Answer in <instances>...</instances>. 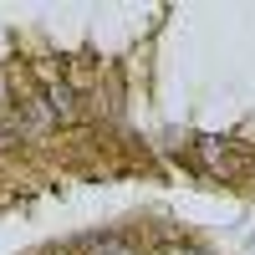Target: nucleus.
<instances>
[{
    "label": "nucleus",
    "mask_w": 255,
    "mask_h": 255,
    "mask_svg": "<svg viewBox=\"0 0 255 255\" xmlns=\"http://www.w3.org/2000/svg\"><path fill=\"white\" fill-rule=\"evenodd\" d=\"M15 138H20V133H15V128H10V123H0V148H10Z\"/></svg>",
    "instance_id": "f03ea898"
},
{
    "label": "nucleus",
    "mask_w": 255,
    "mask_h": 255,
    "mask_svg": "<svg viewBox=\"0 0 255 255\" xmlns=\"http://www.w3.org/2000/svg\"><path fill=\"white\" fill-rule=\"evenodd\" d=\"M87 250H92V255H128V245H123V240H113V235H97V240H87Z\"/></svg>",
    "instance_id": "f257e3e1"
},
{
    "label": "nucleus",
    "mask_w": 255,
    "mask_h": 255,
    "mask_svg": "<svg viewBox=\"0 0 255 255\" xmlns=\"http://www.w3.org/2000/svg\"><path fill=\"white\" fill-rule=\"evenodd\" d=\"M51 255H67V250H51Z\"/></svg>",
    "instance_id": "7ed1b4c3"
}]
</instances>
